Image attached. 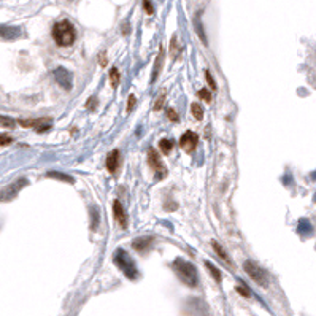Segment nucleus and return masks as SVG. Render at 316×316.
I'll return each mask as SVG.
<instances>
[{
    "instance_id": "16",
    "label": "nucleus",
    "mask_w": 316,
    "mask_h": 316,
    "mask_svg": "<svg viewBox=\"0 0 316 316\" xmlns=\"http://www.w3.org/2000/svg\"><path fill=\"white\" fill-rule=\"evenodd\" d=\"M159 148H161V153L167 156V154L172 153L173 142H172V140H168V138H162L161 142H159Z\"/></svg>"
},
{
    "instance_id": "20",
    "label": "nucleus",
    "mask_w": 316,
    "mask_h": 316,
    "mask_svg": "<svg viewBox=\"0 0 316 316\" xmlns=\"http://www.w3.org/2000/svg\"><path fill=\"white\" fill-rule=\"evenodd\" d=\"M191 113H192V116L196 118L197 121H200L204 118V110H202V107L199 105V103H192L191 105Z\"/></svg>"
},
{
    "instance_id": "27",
    "label": "nucleus",
    "mask_w": 316,
    "mask_h": 316,
    "mask_svg": "<svg viewBox=\"0 0 316 316\" xmlns=\"http://www.w3.org/2000/svg\"><path fill=\"white\" fill-rule=\"evenodd\" d=\"M135 105H137V99H135V95L130 94V95H129V99H127V113L133 112V108H135Z\"/></svg>"
},
{
    "instance_id": "28",
    "label": "nucleus",
    "mask_w": 316,
    "mask_h": 316,
    "mask_svg": "<svg viewBox=\"0 0 316 316\" xmlns=\"http://www.w3.org/2000/svg\"><path fill=\"white\" fill-rule=\"evenodd\" d=\"M167 118L172 121V123H177V121L180 119V114L177 113V110H175V108H168V110H167Z\"/></svg>"
},
{
    "instance_id": "10",
    "label": "nucleus",
    "mask_w": 316,
    "mask_h": 316,
    "mask_svg": "<svg viewBox=\"0 0 316 316\" xmlns=\"http://www.w3.org/2000/svg\"><path fill=\"white\" fill-rule=\"evenodd\" d=\"M113 215H114V220H116L119 226L126 229L127 227V213H126L124 206L119 200H114L113 202Z\"/></svg>"
},
{
    "instance_id": "17",
    "label": "nucleus",
    "mask_w": 316,
    "mask_h": 316,
    "mask_svg": "<svg viewBox=\"0 0 316 316\" xmlns=\"http://www.w3.org/2000/svg\"><path fill=\"white\" fill-rule=\"evenodd\" d=\"M46 177H48V178H54V180L65 181V183H74V181H75L72 177H69V175L60 173V172H50V173H46Z\"/></svg>"
},
{
    "instance_id": "6",
    "label": "nucleus",
    "mask_w": 316,
    "mask_h": 316,
    "mask_svg": "<svg viewBox=\"0 0 316 316\" xmlns=\"http://www.w3.org/2000/svg\"><path fill=\"white\" fill-rule=\"evenodd\" d=\"M148 164L151 166V168L154 170L157 180H162L167 175V168H166V166H164V162L161 161V157L154 148L148 149Z\"/></svg>"
},
{
    "instance_id": "29",
    "label": "nucleus",
    "mask_w": 316,
    "mask_h": 316,
    "mask_svg": "<svg viewBox=\"0 0 316 316\" xmlns=\"http://www.w3.org/2000/svg\"><path fill=\"white\" fill-rule=\"evenodd\" d=\"M205 78H206V83H208V86H210V89H213V91H216V83H215V80H213V76H211V74L208 70H205Z\"/></svg>"
},
{
    "instance_id": "26",
    "label": "nucleus",
    "mask_w": 316,
    "mask_h": 316,
    "mask_svg": "<svg viewBox=\"0 0 316 316\" xmlns=\"http://www.w3.org/2000/svg\"><path fill=\"white\" fill-rule=\"evenodd\" d=\"M197 95H199L202 100H205V102H211V94H210L208 89H205V88H204V89H199Z\"/></svg>"
},
{
    "instance_id": "12",
    "label": "nucleus",
    "mask_w": 316,
    "mask_h": 316,
    "mask_svg": "<svg viewBox=\"0 0 316 316\" xmlns=\"http://www.w3.org/2000/svg\"><path fill=\"white\" fill-rule=\"evenodd\" d=\"M119 157H121V154H119L118 149H113V151H110V153H108L107 161H105V166H107V170L110 173H116V170L119 167Z\"/></svg>"
},
{
    "instance_id": "2",
    "label": "nucleus",
    "mask_w": 316,
    "mask_h": 316,
    "mask_svg": "<svg viewBox=\"0 0 316 316\" xmlns=\"http://www.w3.org/2000/svg\"><path fill=\"white\" fill-rule=\"evenodd\" d=\"M51 35L57 46H70V45H74L76 40V29L74 27V24L70 21L62 19V21H57L53 26Z\"/></svg>"
},
{
    "instance_id": "15",
    "label": "nucleus",
    "mask_w": 316,
    "mask_h": 316,
    "mask_svg": "<svg viewBox=\"0 0 316 316\" xmlns=\"http://www.w3.org/2000/svg\"><path fill=\"white\" fill-rule=\"evenodd\" d=\"M211 246H213V250H215V253L218 254V256H220L224 262H226L227 265H232V260H230V258H229V254H227V251L224 250V248L220 245V243H218L216 240H211Z\"/></svg>"
},
{
    "instance_id": "3",
    "label": "nucleus",
    "mask_w": 316,
    "mask_h": 316,
    "mask_svg": "<svg viewBox=\"0 0 316 316\" xmlns=\"http://www.w3.org/2000/svg\"><path fill=\"white\" fill-rule=\"evenodd\" d=\"M113 260L127 278H130V279H137L138 278L137 265H135V262H133V259L124 250H118L116 253H114Z\"/></svg>"
},
{
    "instance_id": "22",
    "label": "nucleus",
    "mask_w": 316,
    "mask_h": 316,
    "mask_svg": "<svg viewBox=\"0 0 316 316\" xmlns=\"http://www.w3.org/2000/svg\"><path fill=\"white\" fill-rule=\"evenodd\" d=\"M110 83L113 88H116L119 83V70L116 67H112V70H110Z\"/></svg>"
},
{
    "instance_id": "4",
    "label": "nucleus",
    "mask_w": 316,
    "mask_h": 316,
    "mask_svg": "<svg viewBox=\"0 0 316 316\" xmlns=\"http://www.w3.org/2000/svg\"><path fill=\"white\" fill-rule=\"evenodd\" d=\"M243 269H245L246 275L250 277L256 284H259V286H262V288L269 286V273H267L259 264L254 262V260H245Z\"/></svg>"
},
{
    "instance_id": "23",
    "label": "nucleus",
    "mask_w": 316,
    "mask_h": 316,
    "mask_svg": "<svg viewBox=\"0 0 316 316\" xmlns=\"http://www.w3.org/2000/svg\"><path fill=\"white\" fill-rule=\"evenodd\" d=\"M196 29H197V34H199L200 40H202V43H204V45H208V41H206V37H205V34H204L202 24H200V16H199V15H197V18H196Z\"/></svg>"
},
{
    "instance_id": "14",
    "label": "nucleus",
    "mask_w": 316,
    "mask_h": 316,
    "mask_svg": "<svg viewBox=\"0 0 316 316\" xmlns=\"http://www.w3.org/2000/svg\"><path fill=\"white\" fill-rule=\"evenodd\" d=\"M164 57H166V51H164V48L161 46L159 48V54H157L156 57V64H154V69H153V78H151V81H156L157 76H159L161 70H162V65H164Z\"/></svg>"
},
{
    "instance_id": "13",
    "label": "nucleus",
    "mask_w": 316,
    "mask_h": 316,
    "mask_svg": "<svg viewBox=\"0 0 316 316\" xmlns=\"http://www.w3.org/2000/svg\"><path fill=\"white\" fill-rule=\"evenodd\" d=\"M21 37V29L13 26H0V38L15 40Z\"/></svg>"
},
{
    "instance_id": "21",
    "label": "nucleus",
    "mask_w": 316,
    "mask_h": 316,
    "mask_svg": "<svg viewBox=\"0 0 316 316\" xmlns=\"http://www.w3.org/2000/svg\"><path fill=\"white\" fill-rule=\"evenodd\" d=\"M164 100H166V91L162 89L161 93H159V95H157L154 105H153V110H154V112H159V110H161L162 105H164Z\"/></svg>"
},
{
    "instance_id": "24",
    "label": "nucleus",
    "mask_w": 316,
    "mask_h": 316,
    "mask_svg": "<svg viewBox=\"0 0 316 316\" xmlns=\"http://www.w3.org/2000/svg\"><path fill=\"white\" fill-rule=\"evenodd\" d=\"M177 53H178V38H177V35H173L172 41H170V54H172L173 59L177 57Z\"/></svg>"
},
{
    "instance_id": "7",
    "label": "nucleus",
    "mask_w": 316,
    "mask_h": 316,
    "mask_svg": "<svg viewBox=\"0 0 316 316\" xmlns=\"http://www.w3.org/2000/svg\"><path fill=\"white\" fill-rule=\"evenodd\" d=\"M19 123L22 127H34L37 132H46L51 129V124H53V119L51 118H40V119H19L16 121Z\"/></svg>"
},
{
    "instance_id": "33",
    "label": "nucleus",
    "mask_w": 316,
    "mask_h": 316,
    "mask_svg": "<svg viewBox=\"0 0 316 316\" xmlns=\"http://www.w3.org/2000/svg\"><path fill=\"white\" fill-rule=\"evenodd\" d=\"M100 65H102V67H105V65H107V59H105V56H102V57H100Z\"/></svg>"
},
{
    "instance_id": "32",
    "label": "nucleus",
    "mask_w": 316,
    "mask_h": 316,
    "mask_svg": "<svg viewBox=\"0 0 316 316\" xmlns=\"http://www.w3.org/2000/svg\"><path fill=\"white\" fill-rule=\"evenodd\" d=\"M97 103H99V102H97L95 97H91V99L86 102V108H89V110H95V108H97Z\"/></svg>"
},
{
    "instance_id": "25",
    "label": "nucleus",
    "mask_w": 316,
    "mask_h": 316,
    "mask_svg": "<svg viewBox=\"0 0 316 316\" xmlns=\"http://www.w3.org/2000/svg\"><path fill=\"white\" fill-rule=\"evenodd\" d=\"M235 289H237V293H239L240 296H243V297H246V299H250V297H251L250 289H248L245 284H243V286H242V284H239V286H237Z\"/></svg>"
},
{
    "instance_id": "8",
    "label": "nucleus",
    "mask_w": 316,
    "mask_h": 316,
    "mask_svg": "<svg viewBox=\"0 0 316 316\" xmlns=\"http://www.w3.org/2000/svg\"><path fill=\"white\" fill-rule=\"evenodd\" d=\"M197 143H199L197 133H194L191 130L185 132L180 138V147L183 148L186 153H192V151L197 148Z\"/></svg>"
},
{
    "instance_id": "30",
    "label": "nucleus",
    "mask_w": 316,
    "mask_h": 316,
    "mask_svg": "<svg viewBox=\"0 0 316 316\" xmlns=\"http://www.w3.org/2000/svg\"><path fill=\"white\" fill-rule=\"evenodd\" d=\"M143 8L147 11V15H154V7L149 0H143Z\"/></svg>"
},
{
    "instance_id": "5",
    "label": "nucleus",
    "mask_w": 316,
    "mask_h": 316,
    "mask_svg": "<svg viewBox=\"0 0 316 316\" xmlns=\"http://www.w3.org/2000/svg\"><path fill=\"white\" fill-rule=\"evenodd\" d=\"M27 185H29L27 178H18L13 183L5 186L3 189L0 191V202H10V200H13Z\"/></svg>"
},
{
    "instance_id": "31",
    "label": "nucleus",
    "mask_w": 316,
    "mask_h": 316,
    "mask_svg": "<svg viewBox=\"0 0 316 316\" xmlns=\"http://www.w3.org/2000/svg\"><path fill=\"white\" fill-rule=\"evenodd\" d=\"M11 142H13V138L10 135H0V147H7Z\"/></svg>"
},
{
    "instance_id": "18",
    "label": "nucleus",
    "mask_w": 316,
    "mask_h": 316,
    "mask_svg": "<svg viewBox=\"0 0 316 316\" xmlns=\"http://www.w3.org/2000/svg\"><path fill=\"white\" fill-rule=\"evenodd\" d=\"M0 127H5V129H15L16 121L8 118V116H2V114H0Z\"/></svg>"
},
{
    "instance_id": "11",
    "label": "nucleus",
    "mask_w": 316,
    "mask_h": 316,
    "mask_svg": "<svg viewBox=\"0 0 316 316\" xmlns=\"http://www.w3.org/2000/svg\"><path fill=\"white\" fill-rule=\"evenodd\" d=\"M54 78H56V81L62 88H65V89H70L72 88V74H70L69 70H65V69H62V67H59V69H56V72H54Z\"/></svg>"
},
{
    "instance_id": "9",
    "label": "nucleus",
    "mask_w": 316,
    "mask_h": 316,
    "mask_svg": "<svg viewBox=\"0 0 316 316\" xmlns=\"http://www.w3.org/2000/svg\"><path fill=\"white\" fill-rule=\"evenodd\" d=\"M154 239L153 237H138L132 242V248L138 253H148L153 246Z\"/></svg>"
},
{
    "instance_id": "19",
    "label": "nucleus",
    "mask_w": 316,
    "mask_h": 316,
    "mask_svg": "<svg viewBox=\"0 0 316 316\" xmlns=\"http://www.w3.org/2000/svg\"><path fill=\"white\" fill-rule=\"evenodd\" d=\"M205 265H206V269H208V270H210V273H211V277H213V278H215V281H218V283H220V281H221V272H220V270H218V269H216V267H215L213 264H211V262H208V260H206V262H205Z\"/></svg>"
},
{
    "instance_id": "1",
    "label": "nucleus",
    "mask_w": 316,
    "mask_h": 316,
    "mask_svg": "<svg viewBox=\"0 0 316 316\" xmlns=\"http://www.w3.org/2000/svg\"><path fill=\"white\" fill-rule=\"evenodd\" d=\"M173 272L177 273V277L180 278V281L186 284L189 288H196L199 284V275L196 265L191 264L189 260H186L183 258H177L173 260Z\"/></svg>"
}]
</instances>
